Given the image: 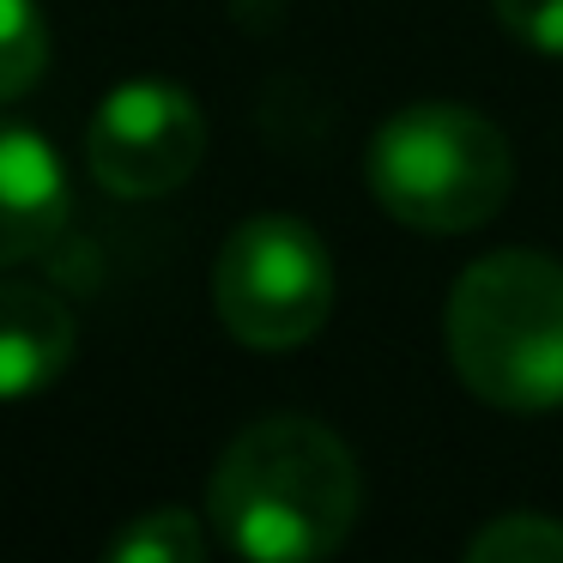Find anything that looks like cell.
Returning a JSON list of instances; mask_svg holds the SVG:
<instances>
[{
  "instance_id": "1",
  "label": "cell",
  "mask_w": 563,
  "mask_h": 563,
  "mask_svg": "<svg viewBox=\"0 0 563 563\" xmlns=\"http://www.w3.org/2000/svg\"><path fill=\"white\" fill-rule=\"evenodd\" d=\"M364 478L321 418L279 412L236 430L207 485L212 533L249 563H328L352 539Z\"/></svg>"
},
{
  "instance_id": "2",
  "label": "cell",
  "mask_w": 563,
  "mask_h": 563,
  "mask_svg": "<svg viewBox=\"0 0 563 563\" xmlns=\"http://www.w3.org/2000/svg\"><path fill=\"white\" fill-rule=\"evenodd\" d=\"M442 340L466 394L497 412L563 406V261L539 249L478 255L442 303Z\"/></svg>"
},
{
  "instance_id": "3",
  "label": "cell",
  "mask_w": 563,
  "mask_h": 563,
  "mask_svg": "<svg viewBox=\"0 0 563 563\" xmlns=\"http://www.w3.org/2000/svg\"><path fill=\"white\" fill-rule=\"evenodd\" d=\"M369 195L424 236H461L503 212L515 188L509 140L473 103H406L369 140Z\"/></svg>"
},
{
  "instance_id": "4",
  "label": "cell",
  "mask_w": 563,
  "mask_h": 563,
  "mask_svg": "<svg viewBox=\"0 0 563 563\" xmlns=\"http://www.w3.org/2000/svg\"><path fill=\"white\" fill-rule=\"evenodd\" d=\"M212 303L249 352H297L333 316V255L316 224L291 212H255L219 249Z\"/></svg>"
},
{
  "instance_id": "5",
  "label": "cell",
  "mask_w": 563,
  "mask_h": 563,
  "mask_svg": "<svg viewBox=\"0 0 563 563\" xmlns=\"http://www.w3.org/2000/svg\"><path fill=\"white\" fill-rule=\"evenodd\" d=\"M207 158V115L170 79H134L98 103L86 164L115 200L176 195Z\"/></svg>"
},
{
  "instance_id": "6",
  "label": "cell",
  "mask_w": 563,
  "mask_h": 563,
  "mask_svg": "<svg viewBox=\"0 0 563 563\" xmlns=\"http://www.w3.org/2000/svg\"><path fill=\"white\" fill-rule=\"evenodd\" d=\"M74 188L67 164L37 128L0 122V273L43 255L67 231Z\"/></svg>"
},
{
  "instance_id": "7",
  "label": "cell",
  "mask_w": 563,
  "mask_h": 563,
  "mask_svg": "<svg viewBox=\"0 0 563 563\" xmlns=\"http://www.w3.org/2000/svg\"><path fill=\"white\" fill-rule=\"evenodd\" d=\"M79 352V316L55 291L0 279V400H31Z\"/></svg>"
},
{
  "instance_id": "8",
  "label": "cell",
  "mask_w": 563,
  "mask_h": 563,
  "mask_svg": "<svg viewBox=\"0 0 563 563\" xmlns=\"http://www.w3.org/2000/svg\"><path fill=\"white\" fill-rule=\"evenodd\" d=\"M49 67V25L37 0H0V103L25 98Z\"/></svg>"
},
{
  "instance_id": "9",
  "label": "cell",
  "mask_w": 563,
  "mask_h": 563,
  "mask_svg": "<svg viewBox=\"0 0 563 563\" xmlns=\"http://www.w3.org/2000/svg\"><path fill=\"white\" fill-rule=\"evenodd\" d=\"M103 563H207V533L188 509H152L115 533Z\"/></svg>"
},
{
  "instance_id": "10",
  "label": "cell",
  "mask_w": 563,
  "mask_h": 563,
  "mask_svg": "<svg viewBox=\"0 0 563 563\" xmlns=\"http://www.w3.org/2000/svg\"><path fill=\"white\" fill-rule=\"evenodd\" d=\"M461 563H563V521L551 515H497L478 527Z\"/></svg>"
},
{
  "instance_id": "11",
  "label": "cell",
  "mask_w": 563,
  "mask_h": 563,
  "mask_svg": "<svg viewBox=\"0 0 563 563\" xmlns=\"http://www.w3.org/2000/svg\"><path fill=\"white\" fill-rule=\"evenodd\" d=\"M490 13L521 49L563 62V0H490Z\"/></svg>"
}]
</instances>
